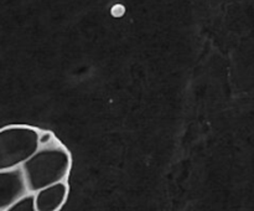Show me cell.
<instances>
[{"label":"cell","mask_w":254,"mask_h":211,"mask_svg":"<svg viewBox=\"0 0 254 211\" xmlns=\"http://www.w3.org/2000/svg\"><path fill=\"white\" fill-rule=\"evenodd\" d=\"M40 129L30 126H7L0 129V170L21 166L40 148Z\"/></svg>","instance_id":"obj_2"},{"label":"cell","mask_w":254,"mask_h":211,"mask_svg":"<svg viewBox=\"0 0 254 211\" xmlns=\"http://www.w3.org/2000/svg\"><path fill=\"white\" fill-rule=\"evenodd\" d=\"M7 211H36L35 206V193H26L20 196Z\"/></svg>","instance_id":"obj_5"},{"label":"cell","mask_w":254,"mask_h":211,"mask_svg":"<svg viewBox=\"0 0 254 211\" xmlns=\"http://www.w3.org/2000/svg\"><path fill=\"white\" fill-rule=\"evenodd\" d=\"M68 196L67 180L59 181L40 189L35 193L36 211H59L64 205Z\"/></svg>","instance_id":"obj_4"},{"label":"cell","mask_w":254,"mask_h":211,"mask_svg":"<svg viewBox=\"0 0 254 211\" xmlns=\"http://www.w3.org/2000/svg\"><path fill=\"white\" fill-rule=\"evenodd\" d=\"M27 191L21 168L0 170V211H7L10 206Z\"/></svg>","instance_id":"obj_3"},{"label":"cell","mask_w":254,"mask_h":211,"mask_svg":"<svg viewBox=\"0 0 254 211\" xmlns=\"http://www.w3.org/2000/svg\"><path fill=\"white\" fill-rule=\"evenodd\" d=\"M69 151L57 141L40 148L21 164V171L29 193H36L51 184L64 181L71 171Z\"/></svg>","instance_id":"obj_1"},{"label":"cell","mask_w":254,"mask_h":211,"mask_svg":"<svg viewBox=\"0 0 254 211\" xmlns=\"http://www.w3.org/2000/svg\"><path fill=\"white\" fill-rule=\"evenodd\" d=\"M56 139H55L54 134L50 133V132H41L40 131V134H39V141H40V145H47V144L52 143V141H55Z\"/></svg>","instance_id":"obj_6"}]
</instances>
